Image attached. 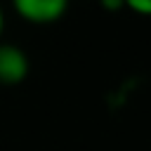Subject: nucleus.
<instances>
[{"instance_id":"obj_5","label":"nucleus","mask_w":151,"mask_h":151,"mask_svg":"<svg viewBox=\"0 0 151 151\" xmlns=\"http://www.w3.org/2000/svg\"><path fill=\"white\" fill-rule=\"evenodd\" d=\"M2 33H5V9L0 7V38H2Z\"/></svg>"},{"instance_id":"obj_1","label":"nucleus","mask_w":151,"mask_h":151,"mask_svg":"<svg viewBox=\"0 0 151 151\" xmlns=\"http://www.w3.org/2000/svg\"><path fill=\"white\" fill-rule=\"evenodd\" d=\"M9 5L26 24L47 26L66 14L71 0H9Z\"/></svg>"},{"instance_id":"obj_2","label":"nucleus","mask_w":151,"mask_h":151,"mask_svg":"<svg viewBox=\"0 0 151 151\" xmlns=\"http://www.w3.org/2000/svg\"><path fill=\"white\" fill-rule=\"evenodd\" d=\"M28 54L19 45L0 40V85H19L28 78Z\"/></svg>"},{"instance_id":"obj_3","label":"nucleus","mask_w":151,"mask_h":151,"mask_svg":"<svg viewBox=\"0 0 151 151\" xmlns=\"http://www.w3.org/2000/svg\"><path fill=\"white\" fill-rule=\"evenodd\" d=\"M125 9L139 14V17H151V0H123Z\"/></svg>"},{"instance_id":"obj_4","label":"nucleus","mask_w":151,"mask_h":151,"mask_svg":"<svg viewBox=\"0 0 151 151\" xmlns=\"http://www.w3.org/2000/svg\"><path fill=\"white\" fill-rule=\"evenodd\" d=\"M99 5H101V9H106V12H120V9H125V2L123 0H97Z\"/></svg>"}]
</instances>
